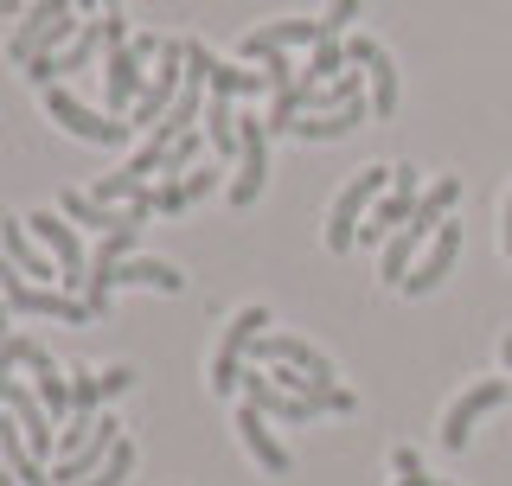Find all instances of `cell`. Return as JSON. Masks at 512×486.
Segmentation results:
<instances>
[{
  "mask_svg": "<svg viewBox=\"0 0 512 486\" xmlns=\"http://www.w3.org/2000/svg\"><path fill=\"white\" fill-rule=\"evenodd\" d=\"M116 288H160V295H180L186 275L173 269V263H160V256H122V263H90L84 301H90V314H96V320L109 314Z\"/></svg>",
  "mask_w": 512,
  "mask_h": 486,
  "instance_id": "6da1fadb",
  "label": "cell"
},
{
  "mask_svg": "<svg viewBox=\"0 0 512 486\" xmlns=\"http://www.w3.org/2000/svg\"><path fill=\"white\" fill-rule=\"evenodd\" d=\"M391 192V167H359L352 180L340 186V199H333V212H327V250L333 256H346L352 243H359V224L372 218V205Z\"/></svg>",
  "mask_w": 512,
  "mask_h": 486,
  "instance_id": "7a4b0ae2",
  "label": "cell"
},
{
  "mask_svg": "<svg viewBox=\"0 0 512 486\" xmlns=\"http://www.w3.org/2000/svg\"><path fill=\"white\" fill-rule=\"evenodd\" d=\"M263 327H269V307H237L231 314V327L218 339V359H212V391L218 397L244 391V359H250L256 339H263Z\"/></svg>",
  "mask_w": 512,
  "mask_h": 486,
  "instance_id": "3957f363",
  "label": "cell"
},
{
  "mask_svg": "<svg viewBox=\"0 0 512 486\" xmlns=\"http://www.w3.org/2000/svg\"><path fill=\"white\" fill-rule=\"evenodd\" d=\"M180 90H186V39H180V45H160L148 90H141V103H135V109H128V128H154V122H167V109L180 103Z\"/></svg>",
  "mask_w": 512,
  "mask_h": 486,
  "instance_id": "277c9868",
  "label": "cell"
},
{
  "mask_svg": "<svg viewBox=\"0 0 512 486\" xmlns=\"http://www.w3.org/2000/svg\"><path fill=\"white\" fill-rule=\"evenodd\" d=\"M269 186V122L256 116H237V180H231V205L244 212V205L263 199Z\"/></svg>",
  "mask_w": 512,
  "mask_h": 486,
  "instance_id": "5b68a950",
  "label": "cell"
},
{
  "mask_svg": "<svg viewBox=\"0 0 512 486\" xmlns=\"http://www.w3.org/2000/svg\"><path fill=\"white\" fill-rule=\"evenodd\" d=\"M45 122H58L64 135H77V141H96V148H122V141L135 135L128 122H109V116H96V109H84L71 90H58V84L45 90Z\"/></svg>",
  "mask_w": 512,
  "mask_h": 486,
  "instance_id": "8992f818",
  "label": "cell"
},
{
  "mask_svg": "<svg viewBox=\"0 0 512 486\" xmlns=\"http://www.w3.org/2000/svg\"><path fill=\"white\" fill-rule=\"evenodd\" d=\"M416 199H423V186H416V167H391V192L372 205V218L359 224V243H391L397 231L410 224Z\"/></svg>",
  "mask_w": 512,
  "mask_h": 486,
  "instance_id": "52a82bcc",
  "label": "cell"
},
{
  "mask_svg": "<svg viewBox=\"0 0 512 486\" xmlns=\"http://www.w3.org/2000/svg\"><path fill=\"white\" fill-rule=\"evenodd\" d=\"M506 397H512L506 378H487V384H474V391H461L455 403H448V416H442V448H455V455H461L468 435H474V423H480V416H493Z\"/></svg>",
  "mask_w": 512,
  "mask_h": 486,
  "instance_id": "ba28073f",
  "label": "cell"
},
{
  "mask_svg": "<svg viewBox=\"0 0 512 486\" xmlns=\"http://www.w3.org/2000/svg\"><path fill=\"white\" fill-rule=\"evenodd\" d=\"M26 231H39V243L52 250V263H58V282L64 288H84L90 282V263H84V243H77V231H71V218H52V212H32L26 218Z\"/></svg>",
  "mask_w": 512,
  "mask_h": 486,
  "instance_id": "9c48e42d",
  "label": "cell"
},
{
  "mask_svg": "<svg viewBox=\"0 0 512 486\" xmlns=\"http://www.w3.org/2000/svg\"><path fill=\"white\" fill-rule=\"evenodd\" d=\"M256 365H295V371H308V378L320 384V391H333V359H327V352H314L308 346V339H295V333H263V339H256Z\"/></svg>",
  "mask_w": 512,
  "mask_h": 486,
  "instance_id": "30bf717a",
  "label": "cell"
},
{
  "mask_svg": "<svg viewBox=\"0 0 512 486\" xmlns=\"http://www.w3.org/2000/svg\"><path fill=\"white\" fill-rule=\"evenodd\" d=\"M141 90H148L141 52H135L128 39L103 45V96H109V109H135V103H141Z\"/></svg>",
  "mask_w": 512,
  "mask_h": 486,
  "instance_id": "8fae6325",
  "label": "cell"
},
{
  "mask_svg": "<svg viewBox=\"0 0 512 486\" xmlns=\"http://www.w3.org/2000/svg\"><path fill=\"white\" fill-rule=\"evenodd\" d=\"M288 45H320V20H269V26H256V32H244V45H237V52H244L250 64H263L269 52H288Z\"/></svg>",
  "mask_w": 512,
  "mask_h": 486,
  "instance_id": "7c38bea8",
  "label": "cell"
},
{
  "mask_svg": "<svg viewBox=\"0 0 512 486\" xmlns=\"http://www.w3.org/2000/svg\"><path fill=\"white\" fill-rule=\"evenodd\" d=\"M455 256H461V224L448 218L442 231L429 237V250L416 256V269H410V282H404V288H410V295H429V288H442V275L455 269Z\"/></svg>",
  "mask_w": 512,
  "mask_h": 486,
  "instance_id": "4fadbf2b",
  "label": "cell"
},
{
  "mask_svg": "<svg viewBox=\"0 0 512 486\" xmlns=\"http://www.w3.org/2000/svg\"><path fill=\"white\" fill-rule=\"evenodd\" d=\"M237 435H244V448H250V461L263 467V474H288V448L276 442V435H269V416L256 410V403H237Z\"/></svg>",
  "mask_w": 512,
  "mask_h": 486,
  "instance_id": "5bb4252c",
  "label": "cell"
},
{
  "mask_svg": "<svg viewBox=\"0 0 512 486\" xmlns=\"http://www.w3.org/2000/svg\"><path fill=\"white\" fill-rule=\"evenodd\" d=\"M0 461H7V474H13V486H52V467H45L39 455H32V442H26V429L13 423H0Z\"/></svg>",
  "mask_w": 512,
  "mask_h": 486,
  "instance_id": "9a60e30c",
  "label": "cell"
},
{
  "mask_svg": "<svg viewBox=\"0 0 512 486\" xmlns=\"http://www.w3.org/2000/svg\"><path fill=\"white\" fill-rule=\"evenodd\" d=\"M455 205H461V180H455V173H442V180L429 186L423 199H416V212H410V224H404V231H416V237L429 243V237H436L442 224H448V212H455Z\"/></svg>",
  "mask_w": 512,
  "mask_h": 486,
  "instance_id": "2e32d148",
  "label": "cell"
},
{
  "mask_svg": "<svg viewBox=\"0 0 512 486\" xmlns=\"http://www.w3.org/2000/svg\"><path fill=\"white\" fill-rule=\"evenodd\" d=\"M32 371V391H39V403H45V416L52 423H71V378L52 365V352H39V359L26 365Z\"/></svg>",
  "mask_w": 512,
  "mask_h": 486,
  "instance_id": "e0dca14e",
  "label": "cell"
},
{
  "mask_svg": "<svg viewBox=\"0 0 512 486\" xmlns=\"http://www.w3.org/2000/svg\"><path fill=\"white\" fill-rule=\"evenodd\" d=\"M365 116H372V96H359V103H346V109H333V116H301L295 122V135L301 141H340V135H352Z\"/></svg>",
  "mask_w": 512,
  "mask_h": 486,
  "instance_id": "ac0fdd59",
  "label": "cell"
},
{
  "mask_svg": "<svg viewBox=\"0 0 512 486\" xmlns=\"http://www.w3.org/2000/svg\"><path fill=\"white\" fill-rule=\"evenodd\" d=\"M416 256H423V237H416V231H397L391 243H384V256H378V275H384L391 288H404L410 269H416Z\"/></svg>",
  "mask_w": 512,
  "mask_h": 486,
  "instance_id": "d6986e66",
  "label": "cell"
},
{
  "mask_svg": "<svg viewBox=\"0 0 512 486\" xmlns=\"http://www.w3.org/2000/svg\"><path fill=\"white\" fill-rule=\"evenodd\" d=\"M199 128H205V141H212L218 160H237V116H231V96H212Z\"/></svg>",
  "mask_w": 512,
  "mask_h": 486,
  "instance_id": "ffe728a7",
  "label": "cell"
},
{
  "mask_svg": "<svg viewBox=\"0 0 512 486\" xmlns=\"http://www.w3.org/2000/svg\"><path fill=\"white\" fill-rule=\"evenodd\" d=\"M0 250H7V256H13V263H20L26 275H45V282H58L52 263H45V256L26 243V218H0Z\"/></svg>",
  "mask_w": 512,
  "mask_h": 486,
  "instance_id": "44dd1931",
  "label": "cell"
},
{
  "mask_svg": "<svg viewBox=\"0 0 512 486\" xmlns=\"http://www.w3.org/2000/svg\"><path fill=\"white\" fill-rule=\"evenodd\" d=\"M352 58H346V39H320L308 64H301V84H333V77H346Z\"/></svg>",
  "mask_w": 512,
  "mask_h": 486,
  "instance_id": "7402d4cb",
  "label": "cell"
},
{
  "mask_svg": "<svg viewBox=\"0 0 512 486\" xmlns=\"http://www.w3.org/2000/svg\"><path fill=\"white\" fill-rule=\"evenodd\" d=\"M365 71H372V116L384 122V116H397V64L391 58H372V64H365Z\"/></svg>",
  "mask_w": 512,
  "mask_h": 486,
  "instance_id": "603a6c76",
  "label": "cell"
},
{
  "mask_svg": "<svg viewBox=\"0 0 512 486\" xmlns=\"http://www.w3.org/2000/svg\"><path fill=\"white\" fill-rule=\"evenodd\" d=\"M96 403H103V378L71 371V423H96Z\"/></svg>",
  "mask_w": 512,
  "mask_h": 486,
  "instance_id": "cb8c5ba5",
  "label": "cell"
},
{
  "mask_svg": "<svg viewBox=\"0 0 512 486\" xmlns=\"http://www.w3.org/2000/svg\"><path fill=\"white\" fill-rule=\"evenodd\" d=\"M128 474H135V442H128V435H122V442H116V455H109L103 467H96V474H90L84 486H122Z\"/></svg>",
  "mask_w": 512,
  "mask_h": 486,
  "instance_id": "d4e9b609",
  "label": "cell"
},
{
  "mask_svg": "<svg viewBox=\"0 0 512 486\" xmlns=\"http://www.w3.org/2000/svg\"><path fill=\"white\" fill-rule=\"evenodd\" d=\"M199 148H205V128H186V135L167 148V160H160V173H186V167H199Z\"/></svg>",
  "mask_w": 512,
  "mask_h": 486,
  "instance_id": "484cf974",
  "label": "cell"
},
{
  "mask_svg": "<svg viewBox=\"0 0 512 486\" xmlns=\"http://www.w3.org/2000/svg\"><path fill=\"white\" fill-rule=\"evenodd\" d=\"M352 20H359V0H333V7L320 13V39H346Z\"/></svg>",
  "mask_w": 512,
  "mask_h": 486,
  "instance_id": "4316f807",
  "label": "cell"
},
{
  "mask_svg": "<svg viewBox=\"0 0 512 486\" xmlns=\"http://www.w3.org/2000/svg\"><path fill=\"white\" fill-rule=\"evenodd\" d=\"M391 474H397V486H436L423 474V455H416V448H397L391 455Z\"/></svg>",
  "mask_w": 512,
  "mask_h": 486,
  "instance_id": "83f0119b",
  "label": "cell"
},
{
  "mask_svg": "<svg viewBox=\"0 0 512 486\" xmlns=\"http://www.w3.org/2000/svg\"><path fill=\"white\" fill-rule=\"evenodd\" d=\"M192 205V192H186V180H160L154 186V212H167V218H180Z\"/></svg>",
  "mask_w": 512,
  "mask_h": 486,
  "instance_id": "f1b7e54d",
  "label": "cell"
},
{
  "mask_svg": "<svg viewBox=\"0 0 512 486\" xmlns=\"http://www.w3.org/2000/svg\"><path fill=\"white\" fill-rule=\"evenodd\" d=\"M122 256H135V231H109L103 250H96L90 263H122Z\"/></svg>",
  "mask_w": 512,
  "mask_h": 486,
  "instance_id": "f546056e",
  "label": "cell"
},
{
  "mask_svg": "<svg viewBox=\"0 0 512 486\" xmlns=\"http://www.w3.org/2000/svg\"><path fill=\"white\" fill-rule=\"evenodd\" d=\"M122 391H135V371H128V365H109L103 371V397H122Z\"/></svg>",
  "mask_w": 512,
  "mask_h": 486,
  "instance_id": "4dcf8cb0",
  "label": "cell"
},
{
  "mask_svg": "<svg viewBox=\"0 0 512 486\" xmlns=\"http://www.w3.org/2000/svg\"><path fill=\"white\" fill-rule=\"evenodd\" d=\"M212 186H218V167H192V173H186V192H192V205H199Z\"/></svg>",
  "mask_w": 512,
  "mask_h": 486,
  "instance_id": "1f68e13d",
  "label": "cell"
},
{
  "mask_svg": "<svg viewBox=\"0 0 512 486\" xmlns=\"http://www.w3.org/2000/svg\"><path fill=\"white\" fill-rule=\"evenodd\" d=\"M378 52H384V45H378V39H365V32H359V39H346V58H352V64H372Z\"/></svg>",
  "mask_w": 512,
  "mask_h": 486,
  "instance_id": "d6a6232c",
  "label": "cell"
},
{
  "mask_svg": "<svg viewBox=\"0 0 512 486\" xmlns=\"http://www.w3.org/2000/svg\"><path fill=\"white\" fill-rule=\"evenodd\" d=\"M500 237H506V263H512V192H506V224H500Z\"/></svg>",
  "mask_w": 512,
  "mask_h": 486,
  "instance_id": "836d02e7",
  "label": "cell"
},
{
  "mask_svg": "<svg viewBox=\"0 0 512 486\" xmlns=\"http://www.w3.org/2000/svg\"><path fill=\"white\" fill-rule=\"evenodd\" d=\"M13 269H20V263H13V256H7V250H0V282H7V275H13ZM20 275H26V269H20Z\"/></svg>",
  "mask_w": 512,
  "mask_h": 486,
  "instance_id": "e575fe53",
  "label": "cell"
},
{
  "mask_svg": "<svg viewBox=\"0 0 512 486\" xmlns=\"http://www.w3.org/2000/svg\"><path fill=\"white\" fill-rule=\"evenodd\" d=\"M500 359H506V371H512V333H506V339H500Z\"/></svg>",
  "mask_w": 512,
  "mask_h": 486,
  "instance_id": "d590c367",
  "label": "cell"
},
{
  "mask_svg": "<svg viewBox=\"0 0 512 486\" xmlns=\"http://www.w3.org/2000/svg\"><path fill=\"white\" fill-rule=\"evenodd\" d=\"M436 486H455V480H436Z\"/></svg>",
  "mask_w": 512,
  "mask_h": 486,
  "instance_id": "8d00e7d4",
  "label": "cell"
}]
</instances>
